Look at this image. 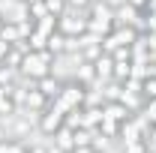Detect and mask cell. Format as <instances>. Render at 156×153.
<instances>
[{
    "instance_id": "6da1fadb",
    "label": "cell",
    "mask_w": 156,
    "mask_h": 153,
    "mask_svg": "<svg viewBox=\"0 0 156 153\" xmlns=\"http://www.w3.org/2000/svg\"><path fill=\"white\" fill-rule=\"evenodd\" d=\"M87 30L96 33V36H108L114 30V6L99 0V3H90L87 9Z\"/></svg>"
},
{
    "instance_id": "7a4b0ae2",
    "label": "cell",
    "mask_w": 156,
    "mask_h": 153,
    "mask_svg": "<svg viewBox=\"0 0 156 153\" xmlns=\"http://www.w3.org/2000/svg\"><path fill=\"white\" fill-rule=\"evenodd\" d=\"M51 57H54V54H51L48 48H42V51H27V54H24V63H21V75L33 78V81L42 78V75H48V72H51V69H48V66H51Z\"/></svg>"
},
{
    "instance_id": "3957f363",
    "label": "cell",
    "mask_w": 156,
    "mask_h": 153,
    "mask_svg": "<svg viewBox=\"0 0 156 153\" xmlns=\"http://www.w3.org/2000/svg\"><path fill=\"white\" fill-rule=\"evenodd\" d=\"M57 30H63L66 36H81V33H87V9L66 6L63 15L57 18Z\"/></svg>"
},
{
    "instance_id": "277c9868",
    "label": "cell",
    "mask_w": 156,
    "mask_h": 153,
    "mask_svg": "<svg viewBox=\"0 0 156 153\" xmlns=\"http://www.w3.org/2000/svg\"><path fill=\"white\" fill-rule=\"evenodd\" d=\"M84 96H87V93H84V84L75 78V81H66V84H63L60 96L51 102V105L66 114V111H72V108H78V105H84Z\"/></svg>"
},
{
    "instance_id": "5b68a950",
    "label": "cell",
    "mask_w": 156,
    "mask_h": 153,
    "mask_svg": "<svg viewBox=\"0 0 156 153\" xmlns=\"http://www.w3.org/2000/svg\"><path fill=\"white\" fill-rule=\"evenodd\" d=\"M63 120H66V114H63V111H60V108H54V105H51V102H48V108H45V111H42V114H39V132H45V135H54L60 129V126H63Z\"/></svg>"
},
{
    "instance_id": "8992f818",
    "label": "cell",
    "mask_w": 156,
    "mask_h": 153,
    "mask_svg": "<svg viewBox=\"0 0 156 153\" xmlns=\"http://www.w3.org/2000/svg\"><path fill=\"white\" fill-rule=\"evenodd\" d=\"M132 111L120 102V99H108V102H102V120H114V123H123V120H129Z\"/></svg>"
},
{
    "instance_id": "52a82bcc",
    "label": "cell",
    "mask_w": 156,
    "mask_h": 153,
    "mask_svg": "<svg viewBox=\"0 0 156 153\" xmlns=\"http://www.w3.org/2000/svg\"><path fill=\"white\" fill-rule=\"evenodd\" d=\"M36 90H39L42 96H45L48 102H54V99L60 96V90H63V81H60V78H54L51 72H48V75L36 78Z\"/></svg>"
},
{
    "instance_id": "ba28073f",
    "label": "cell",
    "mask_w": 156,
    "mask_h": 153,
    "mask_svg": "<svg viewBox=\"0 0 156 153\" xmlns=\"http://www.w3.org/2000/svg\"><path fill=\"white\" fill-rule=\"evenodd\" d=\"M93 69H96V81H108L114 75V54L102 51L96 60H93Z\"/></svg>"
},
{
    "instance_id": "9c48e42d",
    "label": "cell",
    "mask_w": 156,
    "mask_h": 153,
    "mask_svg": "<svg viewBox=\"0 0 156 153\" xmlns=\"http://www.w3.org/2000/svg\"><path fill=\"white\" fill-rule=\"evenodd\" d=\"M72 132H75V129H69V126L63 123L57 132H54V147L63 150V153H72V150H75V135H72Z\"/></svg>"
},
{
    "instance_id": "30bf717a",
    "label": "cell",
    "mask_w": 156,
    "mask_h": 153,
    "mask_svg": "<svg viewBox=\"0 0 156 153\" xmlns=\"http://www.w3.org/2000/svg\"><path fill=\"white\" fill-rule=\"evenodd\" d=\"M66 45H69V36H66L63 30H54V33L48 36V51H51L54 57H60V54H66Z\"/></svg>"
},
{
    "instance_id": "8fae6325",
    "label": "cell",
    "mask_w": 156,
    "mask_h": 153,
    "mask_svg": "<svg viewBox=\"0 0 156 153\" xmlns=\"http://www.w3.org/2000/svg\"><path fill=\"white\" fill-rule=\"evenodd\" d=\"M129 75H132V60H117V57H114V75H111V78L126 81Z\"/></svg>"
},
{
    "instance_id": "7c38bea8",
    "label": "cell",
    "mask_w": 156,
    "mask_h": 153,
    "mask_svg": "<svg viewBox=\"0 0 156 153\" xmlns=\"http://www.w3.org/2000/svg\"><path fill=\"white\" fill-rule=\"evenodd\" d=\"M0 153H27V144L18 138H6V141H0Z\"/></svg>"
},
{
    "instance_id": "4fadbf2b",
    "label": "cell",
    "mask_w": 156,
    "mask_h": 153,
    "mask_svg": "<svg viewBox=\"0 0 156 153\" xmlns=\"http://www.w3.org/2000/svg\"><path fill=\"white\" fill-rule=\"evenodd\" d=\"M141 96H144V102L147 99H156V75H147L141 81Z\"/></svg>"
},
{
    "instance_id": "5bb4252c",
    "label": "cell",
    "mask_w": 156,
    "mask_h": 153,
    "mask_svg": "<svg viewBox=\"0 0 156 153\" xmlns=\"http://www.w3.org/2000/svg\"><path fill=\"white\" fill-rule=\"evenodd\" d=\"M45 9H48V15L60 18V15H63V9H66V0H45Z\"/></svg>"
},
{
    "instance_id": "9a60e30c",
    "label": "cell",
    "mask_w": 156,
    "mask_h": 153,
    "mask_svg": "<svg viewBox=\"0 0 156 153\" xmlns=\"http://www.w3.org/2000/svg\"><path fill=\"white\" fill-rule=\"evenodd\" d=\"M45 15H48V9H45V0H33V3H30V18L39 21V18H45Z\"/></svg>"
},
{
    "instance_id": "2e32d148",
    "label": "cell",
    "mask_w": 156,
    "mask_h": 153,
    "mask_svg": "<svg viewBox=\"0 0 156 153\" xmlns=\"http://www.w3.org/2000/svg\"><path fill=\"white\" fill-rule=\"evenodd\" d=\"M123 153H150V150H147L144 138H138V141H126L123 144Z\"/></svg>"
},
{
    "instance_id": "e0dca14e",
    "label": "cell",
    "mask_w": 156,
    "mask_h": 153,
    "mask_svg": "<svg viewBox=\"0 0 156 153\" xmlns=\"http://www.w3.org/2000/svg\"><path fill=\"white\" fill-rule=\"evenodd\" d=\"M138 114L144 117L147 123H156V99H147V105H144V111H138Z\"/></svg>"
},
{
    "instance_id": "ac0fdd59",
    "label": "cell",
    "mask_w": 156,
    "mask_h": 153,
    "mask_svg": "<svg viewBox=\"0 0 156 153\" xmlns=\"http://www.w3.org/2000/svg\"><path fill=\"white\" fill-rule=\"evenodd\" d=\"M93 0H66V6H75V9H90Z\"/></svg>"
},
{
    "instance_id": "d6986e66",
    "label": "cell",
    "mask_w": 156,
    "mask_h": 153,
    "mask_svg": "<svg viewBox=\"0 0 156 153\" xmlns=\"http://www.w3.org/2000/svg\"><path fill=\"white\" fill-rule=\"evenodd\" d=\"M3 24H6V18H3V12H0V30H3Z\"/></svg>"
},
{
    "instance_id": "ffe728a7",
    "label": "cell",
    "mask_w": 156,
    "mask_h": 153,
    "mask_svg": "<svg viewBox=\"0 0 156 153\" xmlns=\"http://www.w3.org/2000/svg\"><path fill=\"white\" fill-rule=\"evenodd\" d=\"M24 3H33V0H24Z\"/></svg>"
}]
</instances>
